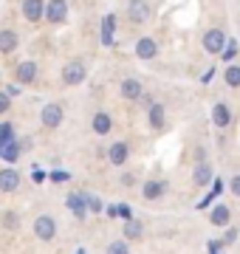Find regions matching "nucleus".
Returning <instances> with one entry per match:
<instances>
[{"label": "nucleus", "mask_w": 240, "mask_h": 254, "mask_svg": "<svg viewBox=\"0 0 240 254\" xmlns=\"http://www.w3.org/2000/svg\"><path fill=\"white\" fill-rule=\"evenodd\" d=\"M31 229H34L37 240H43V243H51V240L57 237V220L51 218V215H37Z\"/></svg>", "instance_id": "obj_1"}, {"label": "nucleus", "mask_w": 240, "mask_h": 254, "mask_svg": "<svg viewBox=\"0 0 240 254\" xmlns=\"http://www.w3.org/2000/svg\"><path fill=\"white\" fill-rule=\"evenodd\" d=\"M65 119V110L57 105V102H51V105H46V108L40 110V122H43V127H48V130H54V127L62 125Z\"/></svg>", "instance_id": "obj_2"}, {"label": "nucleus", "mask_w": 240, "mask_h": 254, "mask_svg": "<svg viewBox=\"0 0 240 254\" xmlns=\"http://www.w3.org/2000/svg\"><path fill=\"white\" fill-rule=\"evenodd\" d=\"M65 14H68V0H48L46 9H43V17L48 23H62Z\"/></svg>", "instance_id": "obj_3"}, {"label": "nucleus", "mask_w": 240, "mask_h": 254, "mask_svg": "<svg viewBox=\"0 0 240 254\" xmlns=\"http://www.w3.org/2000/svg\"><path fill=\"white\" fill-rule=\"evenodd\" d=\"M85 76H88V71H85V65L79 63V60H74V63H68L62 68V82L65 85H79V82H85Z\"/></svg>", "instance_id": "obj_4"}, {"label": "nucleus", "mask_w": 240, "mask_h": 254, "mask_svg": "<svg viewBox=\"0 0 240 254\" xmlns=\"http://www.w3.org/2000/svg\"><path fill=\"white\" fill-rule=\"evenodd\" d=\"M65 206L74 212L76 220H85V218H88V200H85L82 192H71V195L65 198Z\"/></svg>", "instance_id": "obj_5"}, {"label": "nucleus", "mask_w": 240, "mask_h": 254, "mask_svg": "<svg viewBox=\"0 0 240 254\" xmlns=\"http://www.w3.org/2000/svg\"><path fill=\"white\" fill-rule=\"evenodd\" d=\"M223 46H226V37H223L221 28H212V31L203 34V48H206V54H221Z\"/></svg>", "instance_id": "obj_6"}, {"label": "nucleus", "mask_w": 240, "mask_h": 254, "mask_svg": "<svg viewBox=\"0 0 240 254\" xmlns=\"http://www.w3.org/2000/svg\"><path fill=\"white\" fill-rule=\"evenodd\" d=\"M212 181H215V175H212V164L201 161L198 167H195V173H192V184L198 187V190H206V187H209Z\"/></svg>", "instance_id": "obj_7"}, {"label": "nucleus", "mask_w": 240, "mask_h": 254, "mask_svg": "<svg viewBox=\"0 0 240 254\" xmlns=\"http://www.w3.org/2000/svg\"><path fill=\"white\" fill-rule=\"evenodd\" d=\"M127 17L133 20V23H147L150 20V3L147 0H130Z\"/></svg>", "instance_id": "obj_8"}, {"label": "nucleus", "mask_w": 240, "mask_h": 254, "mask_svg": "<svg viewBox=\"0 0 240 254\" xmlns=\"http://www.w3.org/2000/svg\"><path fill=\"white\" fill-rule=\"evenodd\" d=\"M20 190V173L17 170H0V192H17Z\"/></svg>", "instance_id": "obj_9"}, {"label": "nucleus", "mask_w": 240, "mask_h": 254, "mask_svg": "<svg viewBox=\"0 0 240 254\" xmlns=\"http://www.w3.org/2000/svg\"><path fill=\"white\" fill-rule=\"evenodd\" d=\"M43 9H46V0H23V17L28 23H37L43 17Z\"/></svg>", "instance_id": "obj_10"}, {"label": "nucleus", "mask_w": 240, "mask_h": 254, "mask_svg": "<svg viewBox=\"0 0 240 254\" xmlns=\"http://www.w3.org/2000/svg\"><path fill=\"white\" fill-rule=\"evenodd\" d=\"M158 54V43L153 37H141L139 43H136V57L139 60H153Z\"/></svg>", "instance_id": "obj_11"}, {"label": "nucleus", "mask_w": 240, "mask_h": 254, "mask_svg": "<svg viewBox=\"0 0 240 254\" xmlns=\"http://www.w3.org/2000/svg\"><path fill=\"white\" fill-rule=\"evenodd\" d=\"M127 155H130V150H127L124 141H113L111 150H108V161L116 164V167H121V164H127Z\"/></svg>", "instance_id": "obj_12"}, {"label": "nucleus", "mask_w": 240, "mask_h": 254, "mask_svg": "<svg viewBox=\"0 0 240 254\" xmlns=\"http://www.w3.org/2000/svg\"><path fill=\"white\" fill-rule=\"evenodd\" d=\"M229 220H232V209L226 206V203H218V206L209 212V223H212V226H229Z\"/></svg>", "instance_id": "obj_13"}, {"label": "nucleus", "mask_w": 240, "mask_h": 254, "mask_svg": "<svg viewBox=\"0 0 240 254\" xmlns=\"http://www.w3.org/2000/svg\"><path fill=\"white\" fill-rule=\"evenodd\" d=\"M164 192H167V184H164V181H156V178L141 187V195H144V200H158Z\"/></svg>", "instance_id": "obj_14"}, {"label": "nucleus", "mask_w": 240, "mask_h": 254, "mask_svg": "<svg viewBox=\"0 0 240 254\" xmlns=\"http://www.w3.org/2000/svg\"><path fill=\"white\" fill-rule=\"evenodd\" d=\"M212 122H215V127H229V122H232V110H229V105H223V102H218L212 108Z\"/></svg>", "instance_id": "obj_15"}, {"label": "nucleus", "mask_w": 240, "mask_h": 254, "mask_svg": "<svg viewBox=\"0 0 240 254\" xmlns=\"http://www.w3.org/2000/svg\"><path fill=\"white\" fill-rule=\"evenodd\" d=\"M34 79H37V65L31 63V60H28V63H20L17 65V82L20 85H31Z\"/></svg>", "instance_id": "obj_16"}, {"label": "nucleus", "mask_w": 240, "mask_h": 254, "mask_svg": "<svg viewBox=\"0 0 240 254\" xmlns=\"http://www.w3.org/2000/svg\"><path fill=\"white\" fill-rule=\"evenodd\" d=\"M119 93L124 96V99H139L141 96V82L139 79H121Z\"/></svg>", "instance_id": "obj_17"}, {"label": "nucleus", "mask_w": 240, "mask_h": 254, "mask_svg": "<svg viewBox=\"0 0 240 254\" xmlns=\"http://www.w3.org/2000/svg\"><path fill=\"white\" fill-rule=\"evenodd\" d=\"M91 125H93V133H96V136H108L111 127H113V119L108 116V113H96Z\"/></svg>", "instance_id": "obj_18"}, {"label": "nucleus", "mask_w": 240, "mask_h": 254, "mask_svg": "<svg viewBox=\"0 0 240 254\" xmlns=\"http://www.w3.org/2000/svg\"><path fill=\"white\" fill-rule=\"evenodd\" d=\"M17 48V34L11 28H3L0 31V54H11Z\"/></svg>", "instance_id": "obj_19"}, {"label": "nucleus", "mask_w": 240, "mask_h": 254, "mask_svg": "<svg viewBox=\"0 0 240 254\" xmlns=\"http://www.w3.org/2000/svg\"><path fill=\"white\" fill-rule=\"evenodd\" d=\"M209 187H212V190L206 192V198H203L201 203H198V209H209V206H212V200H215V198H218V195L223 192V181H221V178H215V181L209 184Z\"/></svg>", "instance_id": "obj_20"}, {"label": "nucleus", "mask_w": 240, "mask_h": 254, "mask_svg": "<svg viewBox=\"0 0 240 254\" xmlns=\"http://www.w3.org/2000/svg\"><path fill=\"white\" fill-rule=\"evenodd\" d=\"M105 212H108L111 218H121V220L133 218V209H130V203H113V206H105Z\"/></svg>", "instance_id": "obj_21"}, {"label": "nucleus", "mask_w": 240, "mask_h": 254, "mask_svg": "<svg viewBox=\"0 0 240 254\" xmlns=\"http://www.w3.org/2000/svg\"><path fill=\"white\" fill-rule=\"evenodd\" d=\"M113 28H116V17L108 14V17L102 20V43L105 46H113Z\"/></svg>", "instance_id": "obj_22"}, {"label": "nucleus", "mask_w": 240, "mask_h": 254, "mask_svg": "<svg viewBox=\"0 0 240 254\" xmlns=\"http://www.w3.org/2000/svg\"><path fill=\"white\" fill-rule=\"evenodd\" d=\"M141 232H144V229H141V223H139L136 218L124 220V240H139Z\"/></svg>", "instance_id": "obj_23"}, {"label": "nucleus", "mask_w": 240, "mask_h": 254, "mask_svg": "<svg viewBox=\"0 0 240 254\" xmlns=\"http://www.w3.org/2000/svg\"><path fill=\"white\" fill-rule=\"evenodd\" d=\"M17 155H20V141H9V144H3L0 147V158L3 161H17Z\"/></svg>", "instance_id": "obj_24"}, {"label": "nucleus", "mask_w": 240, "mask_h": 254, "mask_svg": "<svg viewBox=\"0 0 240 254\" xmlns=\"http://www.w3.org/2000/svg\"><path fill=\"white\" fill-rule=\"evenodd\" d=\"M150 127H153V130H161V127H164V108H161V105H153V108H150Z\"/></svg>", "instance_id": "obj_25"}, {"label": "nucleus", "mask_w": 240, "mask_h": 254, "mask_svg": "<svg viewBox=\"0 0 240 254\" xmlns=\"http://www.w3.org/2000/svg\"><path fill=\"white\" fill-rule=\"evenodd\" d=\"M223 79H226L229 88H240V65H229L226 73H223Z\"/></svg>", "instance_id": "obj_26"}, {"label": "nucleus", "mask_w": 240, "mask_h": 254, "mask_svg": "<svg viewBox=\"0 0 240 254\" xmlns=\"http://www.w3.org/2000/svg\"><path fill=\"white\" fill-rule=\"evenodd\" d=\"M85 200H88V212H93V215L105 212V206H102V198H96V195H85Z\"/></svg>", "instance_id": "obj_27"}, {"label": "nucleus", "mask_w": 240, "mask_h": 254, "mask_svg": "<svg viewBox=\"0 0 240 254\" xmlns=\"http://www.w3.org/2000/svg\"><path fill=\"white\" fill-rule=\"evenodd\" d=\"M105 254H130V249H127V243L124 240H113L111 246H108V252Z\"/></svg>", "instance_id": "obj_28"}, {"label": "nucleus", "mask_w": 240, "mask_h": 254, "mask_svg": "<svg viewBox=\"0 0 240 254\" xmlns=\"http://www.w3.org/2000/svg\"><path fill=\"white\" fill-rule=\"evenodd\" d=\"M221 57H223V60H226V63H229V60H235V57H238V43H235V40H229V43L223 46Z\"/></svg>", "instance_id": "obj_29"}, {"label": "nucleus", "mask_w": 240, "mask_h": 254, "mask_svg": "<svg viewBox=\"0 0 240 254\" xmlns=\"http://www.w3.org/2000/svg\"><path fill=\"white\" fill-rule=\"evenodd\" d=\"M9 141H14V136H11V125L9 122H3V125H0V147L9 144Z\"/></svg>", "instance_id": "obj_30"}, {"label": "nucleus", "mask_w": 240, "mask_h": 254, "mask_svg": "<svg viewBox=\"0 0 240 254\" xmlns=\"http://www.w3.org/2000/svg\"><path fill=\"white\" fill-rule=\"evenodd\" d=\"M3 226H6V229H17L20 226V218L14 215V212H3Z\"/></svg>", "instance_id": "obj_31"}, {"label": "nucleus", "mask_w": 240, "mask_h": 254, "mask_svg": "<svg viewBox=\"0 0 240 254\" xmlns=\"http://www.w3.org/2000/svg\"><path fill=\"white\" fill-rule=\"evenodd\" d=\"M235 240H238V229H235V226H229V232L223 235L221 246H232V243H235Z\"/></svg>", "instance_id": "obj_32"}, {"label": "nucleus", "mask_w": 240, "mask_h": 254, "mask_svg": "<svg viewBox=\"0 0 240 254\" xmlns=\"http://www.w3.org/2000/svg\"><path fill=\"white\" fill-rule=\"evenodd\" d=\"M229 190H232V195H235V198H240V173L229 181Z\"/></svg>", "instance_id": "obj_33"}, {"label": "nucleus", "mask_w": 240, "mask_h": 254, "mask_svg": "<svg viewBox=\"0 0 240 254\" xmlns=\"http://www.w3.org/2000/svg\"><path fill=\"white\" fill-rule=\"evenodd\" d=\"M9 102H11V96L6 91H0V113H6V110H9Z\"/></svg>", "instance_id": "obj_34"}, {"label": "nucleus", "mask_w": 240, "mask_h": 254, "mask_svg": "<svg viewBox=\"0 0 240 254\" xmlns=\"http://www.w3.org/2000/svg\"><path fill=\"white\" fill-rule=\"evenodd\" d=\"M68 178H71L68 173H51V181H68Z\"/></svg>", "instance_id": "obj_35"}, {"label": "nucleus", "mask_w": 240, "mask_h": 254, "mask_svg": "<svg viewBox=\"0 0 240 254\" xmlns=\"http://www.w3.org/2000/svg\"><path fill=\"white\" fill-rule=\"evenodd\" d=\"M121 184H124V187H133V184H136V178H133V175H124V178H121Z\"/></svg>", "instance_id": "obj_36"}, {"label": "nucleus", "mask_w": 240, "mask_h": 254, "mask_svg": "<svg viewBox=\"0 0 240 254\" xmlns=\"http://www.w3.org/2000/svg\"><path fill=\"white\" fill-rule=\"evenodd\" d=\"M34 181H37V184H43V181H46V173H40V170H34Z\"/></svg>", "instance_id": "obj_37"}, {"label": "nucleus", "mask_w": 240, "mask_h": 254, "mask_svg": "<svg viewBox=\"0 0 240 254\" xmlns=\"http://www.w3.org/2000/svg\"><path fill=\"white\" fill-rule=\"evenodd\" d=\"M212 254H221V252H212Z\"/></svg>", "instance_id": "obj_38"}]
</instances>
